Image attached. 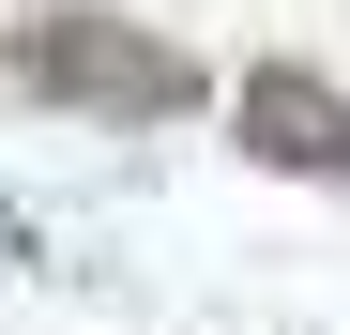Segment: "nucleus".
I'll list each match as a JSON object with an SVG mask.
<instances>
[{
	"mask_svg": "<svg viewBox=\"0 0 350 335\" xmlns=\"http://www.w3.org/2000/svg\"><path fill=\"white\" fill-rule=\"evenodd\" d=\"M0 62H16V92L107 107V122H183V107H198V62L167 31H122V16H31Z\"/></svg>",
	"mask_w": 350,
	"mask_h": 335,
	"instance_id": "obj_1",
	"label": "nucleus"
},
{
	"mask_svg": "<svg viewBox=\"0 0 350 335\" xmlns=\"http://www.w3.org/2000/svg\"><path fill=\"white\" fill-rule=\"evenodd\" d=\"M244 152L259 168H305V183H350V92L305 62H259L244 77Z\"/></svg>",
	"mask_w": 350,
	"mask_h": 335,
	"instance_id": "obj_2",
	"label": "nucleus"
},
{
	"mask_svg": "<svg viewBox=\"0 0 350 335\" xmlns=\"http://www.w3.org/2000/svg\"><path fill=\"white\" fill-rule=\"evenodd\" d=\"M16 244H31V229H16V213H0V259H16Z\"/></svg>",
	"mask_w": 350,
	"mask_h": 335,
	"instance_id": "obj_3",
	"label": "nucleus"
}]
</instances>
